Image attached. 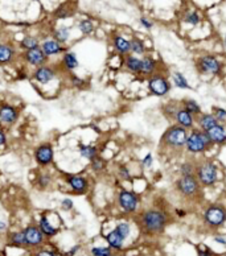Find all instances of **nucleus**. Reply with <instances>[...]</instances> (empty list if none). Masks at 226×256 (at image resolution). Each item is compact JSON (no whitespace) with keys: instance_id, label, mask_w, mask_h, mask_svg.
Masks as SVG:
<instances>
[{"instance_id":"1","label":"nucleus","mask_w":226,"mask_h":256,"mask_svg":"<svg viewBox=\"0 0 226 256\" xmlns=\"http://www.w3.org/2000/svg\"><path fill=\"white\" fill-rule=\"evenodd\" d=\"M136 223L146 235L161 234L169 223V214L158 208L147 209L136 216Z\"/></svg>"},{"instance_id":"2","label":"nucleus","mask_w":226,"mask_h":256,"mask_svg":"<svg viewBox=\"0 0 226 256\" xmlns=\"http://www.w3.org/2000/svg\"><path fill=\"white\" fill-rule=\"evenodd\" d=\"M188 135H189V131H186L178 124H172L161 136L160 146L164 147L165 149L171 150V152H180L185 148Z\"/></svg>"},{"instance_id":"3","label":"nucleus","mask_w":226,"mask_h":256,"mask_svg":"<svg viewBox=\"0 0 226 256\" xmlns=\"http://www.w3.org/2000/svg\"><path fill=\"white\" fill-rule=\"evenodd\" d=\"M195 177L201 188H212L218 182L220 172L216 164L210 160H201L196 163Z\"/></svg>"},{"instance_id":"4","label":"nucleus","mask_w":226,"mask_h":256,"mask_svg":"<svg viewBox=\"0 0 226 256\" xmlns=\"http://www.w3.org/2000/svg\"><path fill=\"white\" fill-rule=\"evenodd\" d=\"M212 146V140L208 132H204L199 128H193L186 139L185 149L191 155H200V153L206 152Z\"/></svg>"},{"instance_id":"5","label":"nucleus","mask_w":226,"mask_h":256,"mask_svg":"<svg viewBox=\"0 0 226 256\" xmlns=\"http://www.w3.org/2000/svg\"><path fill=\"white\" fill-rule=\"evenodd\" d=\"M203 223L206 229L217 230L226 223V208L220 203H212L203 213Z\"/></svg>"},{"instance_id":"6","label":"nucleus","mask_w":226,"mask_h":256,"mask_svg":"<svg viewBox=\"0 0 226 256\" xmlns=\"http://www.w3.org/2000/svg\"><path fill=\"white\" fill-rule=\"evenodd\" d=\"M175 189L185 199H196L201 194V185L195 176H180L175 181Z\"/></svg>"},{"instance_id":"7","label":"nucleus","mask_w":226,"mask_h":256,"mask_svg":"<svg viewBox=\"0 0 226 256\" xmlns=\"http://www.w3.org/2000/svg\"><path fill=\"white\" fill-rule=\"evenodd\" d=\"M196 69L200 74L218 75L222 71V64L217 57L205 54L196 60Z\"/></svg>"},{"instance_id":"8","label":"nucleus","mask_w":226,"mask_h":256,"mask_svg":"<svg viewBox=\"0 0 226 256\" xmlns=\"http://www.w3.org/2000/svg\"><path fill=\"white\" fill-rule=\"evenodd\" d=\"M148 90L156 97H165L171 91V82L165 75L156 73L148 80Z\"/></svg>"},{"instance_id":"9","label":"nucleus","mask_w":226,"mask_h":256,"mask_svg":"<svg viewBox=\"0 0 226 256\" xmlns=\"http://www.w3.org/2000/svg\"><path fill=\"white\" fill-rule=\"evenodd\" d=\"M118 205L126 213H135L139 208V197L130 190H120L118 194Z\"/></svg>"},{"instance_id":"10","label":"nucleus","mask_w":226,"mask_h":256,"mask_svg":"<svg viewBox=\"0 0 226 256\" xmlns=\"http://www.w3.org/2000/svg\"><path fill=\"white\" fill-rule=\"evenodd\" d=\"M25 238V247H39L44 242V235L39 229V226H28L23 230Z\"/></svg>"},{"instance_id":"11","label":"nucleus","mask_w":226,"mask_h":256,"mask_svg":"<svg viewBox=\"0 0 226 256\" xmlns=\"http://www.w3.org/2000/svg\"><path fill=\"white\" fill-rule=\"evenodd\" d=\"M173 120L176 122L175 124H178V126L182 127L184 129H186V131L193 129V127H195V116L189 114L186 110H184L182 107L179 108Z\"/></svg>"},{"instance_id":"12","label":"nucleus","mask_w":226,"mask_h":256,"mask_svg":"<svg viewBox=\"0 0 226 256\" xmlns=\"http://www.w3.org/2000/svg\"><path fill=\"white\" fill-rule=\"evenodd\" d=\"M35 159L40 165H48L53 161V148L50 144H43L35 152Z\"/></svg>"},{"instance_id":"13","label":"nucleus","mask_w":226,"mask_h":256,"mask_svg":"<svg viewBox=\"0 0 226 256\" xmlns=\"http://www.w3.org/2000/svg\"><path fill=\"white\" fill-rule=\"evenodd\" d=\"M24 58L25 61L32 65V66H43V64L46 61V56L44 54V52L41 50L40 46H37L35 49H31V50H27L25 54H24Z\"/></svg>"},{"instance_id":"14","label":"nucleus","mask_w":226,"mask_h":256,"mask_svg":"<svg viewBox=\"0 0 226 256\" xmlns=\"http://www.w3.org/2000/svg\"><path fill=\"white\" fill-rule=\"evenodd\" d=\"M196 123L199 126V129L208 132L210 131L213 127H216L217 124H220L217 122V119L214 118V115L209 114V112H203L196 118Z\"/></svg>"},{"instance_id":"15","label":"nucleus","mask_w":226,"mask_h":256,"mask_svg":"<svg viewBox=\"0 0 226 256\" xmlns=\"http://www.w3.org/2000/svg\"><path fill=\"white\" fill-rule=\"evenodd\" d=\"M208 135L212 140L213 146H225L226 144V126L217 124L208 131Z\"/></svg>"},{"instance_id":"16","label":"nucleus","mask_w":226,"mask_h":256,"mask_svg":"<svg viewBox=\"0 0 226 256\" xmlns=\"http://www.w3.org/2000/svg\"><path fill=\"white\" fill-rule=\"evenodd\" d=\"M19 118L18 110L11 105L0 106V120L5 124H14Z\"/></svg>"},{"instance_id":"17","label":"nucleus","mask_w":226,"mask_h":256,"mask_svg":"<svg viewBox=\"0 0 226 256\" xmlns=\"http://www.w3.org/2000/svg\"><path fill=\"white\" fill-rule=\"evenodd\" d=\"M68 184L71 188V190L74 192V193H78V194H82L85 193L88 188H89V182L88 180L85 178V177L81 176H69L68 177Z\"/></svg>"},{"instance_id":"18","label":"nucleus","mask_w":226,"mask_h":256,"mask_svg":"<svg viewBox=\"0 0 226 256\" xmlns=\"http://www.w3.org/2000/svg\"><path fill=\"white\" fill-rule=\"evenodd\" d=\"M35 80L41 85L49 84L50 81H53L56 78V71L49 66H41L35 71Z\"/></svg>"},{"instance_id":"19","label":"nucleus","mask_w":226,"mask_h":256,"mask_svg":"<svg viewBox=\"0 0 226 256\" xmlns=\"http://www.w3.org/2000/svg\"><path fill=\"white\" fill-rule=\"evenodd\" d=\"M156 70H158V61L150 56H144L142 58V74L151 77L156 74Z\"/></svg>"},{"instance_id":"20","label":"nucleus","mask_w":226,"mask_h":256,"mask_svg":"<svg viewBox=\"0 0 226 256\" xmlns=\"http://www.w3.org/2000/svg\"><path fill=\"white\" fill-rule=\"evenodd\" d=\"M106 240L107 243H109V247H110L111 250L120 251V250L123 248L124 239L116 233L115 230H113V231H110V233L106 235Z\"/></svg>"},{"instance_id":"21","label":"nucleus","mask_w":226,"mask_h":256,"mask_svg":"<svg viewBox=\"0 0 226 256\" xmlns=\"http://www.w3.org/2000/svg\"><path fill=\"white\" fill-rule=\"evenodd\" d=\"M124 66L134 74H142V58L135 56H127L124 60Z\"/></svg>"},{"instance_id":"22","label":"nucleus","mask_w":226,"mask_h":256,"mask_svg":"<svg viewBox=\"0 0 226 256\" xmlns=\"http://www.w3.org/2000/svg\"><path fill=\"white\" fill-rule=\"evenodd\" d=\"M41 50L44 52L45 56H54V54L61 53L64 48L56 40H46L41 45Z\"/></svg>"},{"instance_id":"23","label":"nucleus","mask_w":226,"mask_h":256,"mask_svg":"<svg viewBox=\"0 0 226 256\" xmlns=\"http://www.w3.org/2000/svg\"><path fill=\"white\" fill-rule=\"evenodd\" d=\"M15 49L11 45L0 44V65L8 64L14 60Z\"/></svg>"},{"instance_id":"24","label":"nucleus","mask_w":226,"mask_h":256,"mask_svg":"<svg viewBox=\"0 0 226 256\" xmlns=\"http://www.w3.org/2000/svg\"><path fill=\"white\" fill-rule=\"evenodd\" d=\"M181 107L184 110L188 111L191 115L196 116V118H197L200 114H203V111H201V107H200L199 103H197L195 99H191V98L184 99V101L181 102Z\"/></svg>"},{"instance_id":"25","label":"nucleus","mask_w":226,"mask_h":256,"mask_svg":"<svg viewBox=\"0 0 226 256\" xmlns=\"http://www.w3.org/2000/svg\"><path fill=\"white\" fill-rule=\"evenodd\" d=\"M39 229L43 233L44 236H53L57 234V229L50 225V222L48 221V218L45 215H43L40 218V223H39Z\"/></svg>"},{"instance_id":"26","label":"nucleus","mask_w":226,"mask_h":256,"mask_svg":"<svg viewBox=\"0 0 226 256\" xmlns=\"http://www.w3.org/2000/svg\"><path fill=\"white\" fill-rule=\"evenodd\" d=\"M130 52H133L135 54V57L136 56H144L146 54V45L140 39L134 37L130 40Z\"/></svg>"},{"instance_id":"27","label":"nucleus","mask_w":226,"mask_h":256,"mask_svg":"<svg viewBox=\"0 0 226 256\" xmlns=\"http://www.w3.org/2000/svg\"><path fill=\"white\" fill-rule=\"evenodd\" d=\"M196 171V161L195 160H185L184 163L180 164L179 167V173L180 176H195Z\"/></svg>"},{"instance_id":"28","label":"nucleus","mask_w":226,"mask_h":256,"mask_svg":"<svg viewBox=\"0 0 226 256\" xmlns=\"http://www.w3.org/2000/svg\"><path fill=\"white\" fill-rule=\"evenodd\" d=\"M114 48L116 52L120 54H129L130 53V41L126 40L122 36H115L114 37Z\"/></svg>"},{"instance_id":"29","label":"nucleus","mask_w":226,"mask_h":256,"mask_svg":"<svg viewBox=\"0 0 226 256\" xmlns=\"http://www.w3.org/2000/svg\"><path fill=\"white\" fill-rule=\"evenodd\" d=\"M182 21L189 24L192 27H197L201 22V16H200V14L196 9H191V11H186L185 14H184Z\"/></svg>"},{"instance_id":"30","label":"nucleus","mask_w":226,"mask_h":256,"mask_svg":"<svg viewBox=\"0 0 226 256\" xmlns=\"http://www.w3.org/2000/svg\"><path fill=\"white\" fill-rule=\"evenodd\" d=\"M172 81L176 87L184 88V90H189V88H191V85L188 84L186 77L182 74V73H180V71H173Z\"/></svg>"},{"instance_id":"31","label":"nucleus","mask_w":226,"mask_h":256,"mask_svg":"<svg viewBox=\"0 0 226 256\" xmlns=\"http://www.w3.org/2000/svg\"><path fill=\"white\" fill-rule=\"evenodd\" d=\"M8 243L16 247H25V238L23 231H15L8 235Z\"/></svg>"},{"instance_id":"32","label":"nucleus","mask_w":226,"mask_h":256,"mask_svg":"<svg viewBox=\"0 0 226 256\" xmlns=\"http://www.w3.org/2000/svg\"><path fill=\"white\" fill-rule=\"evenodd\" d=\"M80 153L85 159H89L90 161L98 156V149L93 146H80Z\"/></svg>"},{"instance_id":"33","label":"nucleus","mask_w":226,"mask_h":256,"mask_svg":"<svg viewBox=\"0 0 226 256\" xmlns=\"http://www.w3.org/2000/svg\"><path fill=\"white\" fill-rule=\"evenodd\" d=\"M64 65L67 66L68 70H73L78 66V60L74 53H67L64 56Z\"/></svg>"},{"instance_id":"34","label":"nucleus","mask_w":226,"mask_h":256,"mask_svg":"<svg viewBox=\"0 0 226 256\" xmlns=\"http://www.w3.org/2000/svg\"><path fill=\"white\" fill-rule=\"evenodd\" d=\"M114 230H115L116 233H118L124 240L129 238L130 234H131V227H130V225L127 222H120V223H118V225L115 226V229Z\"/></svg>"},{"instance_id":"35","label":"nucleus","mask_w":226,"mask_h":256,"mask_svg":"<svg viewBox=\"0 0 226 256\" xmlns=\"http://www.w3.org/2000/svg\"><path fill=\"white\" fill-rule=\"evenodd\" d=\"M69 35H70V29H69V28H60V29H57V31L54 32V40L57 41L58 44H60V43H65V41H68V39H69Z\"/></svg>"},{"instance_id":"36","label":"nucleus","mask_w":226,"mask_h":256,"mask_svg":"<svg viewBox=\"0 0 226 256\" xmlns=\"http://www.w3.org/2000/svg\"><path fill=\"white\" fill-rule=\"evenodd\" d=\"M20 45H22V48L31 50V49H35L39 46V41H37V39H35V37H32V36H27V37L23 39Z\"/></svg>"},{"instance_id":"37","label":"nucleus","mask_w":226,"mask_h":256,"mask_svg":"<svg viewBox=\"0 0 226 256\" xmlns=\"http://www.w3.org/2000/svg\"><path fill=\"white\" fill-rule=\"evenodd\" d=\"M180 105L178 103H175V102H169L168 105H165L164 106V114L168 116L169 119H175V115L178 112V110L180 108Z\"/></svg>"},{"instance_id":"38","label":"nucleus","mask_w":226,"mask_h":256,"mask_svg":"<svg viewBox=\"0 0 226 256\" xmlns=\"http://www.w3.org/2000/svg\"><path fill=\"white\" fill-rule=\"evenodd\" d=\"M212 114L214 115V118L217 119L218 123L226 126V110L225 108H222V107H214V108H213Z\"/></svg>"},{"instance_id":"39","label":"nucleus","mask_w":226,"mask_h":256,"mask_svg":"<svg viewBox=\"0 0 226 256\" xmlns=\"http://www.w3.org/2000/svg\"><path fill=\"white\" fill-rule=\"evenodd\" d=\"M91 256H113V250L110 247H93L90 251Z\"/></svg>"},{"instance_id":"40","label":"nucleus","mask_w":226,"mask_h":256,"mask_svg":"<svg viewBox=\"0 0 226 256\" xmlns=\"http://www.w3.org/2000/svg\"><path fill=\"white\" fill-rule=\"evenodd\" d=\"M80 31L84 35H90L94 31V24L90 20H82L80 22Z\"/></svg>"},{"instance_id":"41","label":"nucleus","mask_w":226,"mask_h":256,"mask_svg":"<svg viewBox=\"0 0 226 256\" xmlns=\"http://www.w3.org/2000/svg\"><path fill=\"white\" fill-rule=\"evenodd\" d=\"M105 165H106L105 160L101 159L99 156H97V157H94V159L91 160V168H93L95 172H99V171H102V169L105 168Z\"/></svg>"},{"instance_id":"42","label":"nucleus","mask_w":226,"mask_h":256,"mask_svg":"<svg viewBox=\"0 0 226 256\" xmlns=\"http://www.w3.org/2000/svg\"><path fill=\"white\" fill-rule=\"evenodd\" d=\"M197 256H214V252L208 246L200 244L199 247H197Z\"/></svg>"},{"instance_id":"43","label":"nucleus","mask_w":226,"mask_h":256,"mask_svg":"<svg viewBox=\"0 0 226 256\" xmlns=\"http://www.w3.org/2000/svg\"><path fill=\"white\" fill-rule=\"evenodd\" d=\"M118 173H119V177L122 180H129V181L131 180V174H130V171L127 169V167H124V165L119 167Z\"/></svg>"},{"instance_id":"44","label":"nucleus","mask_w":226,"mask_h":256,"mask_svg":"<svg viewBox=\"0 0 226 256\" xmlns=\"http://www.w3.org/2000/svg\"><path fill=\"white\" fill-rule=\"evenodd\" d=\"M139 22H140V24H142V27H144L146 29H151V28L154 27V21L150 20L148 18H146V16H142V18L139 19Z\"/></svg>"},{"instance_id":"45","label":"nucleus","mask_w":226,"mask_h":256,"mask_svg":"<svg viewBox=\"0 0 226 256\" xmlns=\"http://www.w3.org/2000/svg\"><path fill=\"white\" fill-rule=\"evenodd\" d=\"M152 164H154V157H152L151 153H147V155L144 156V159L142 160V165L144 168H150Z\"/></svg>"},{"instance_id":"46","label":"nucleus","mask_w":226,"mask_h":256,"mask_svg":"<svg viewBox=\"0 0 226 256\" xmlns=\"http://www.w3.org/2000/svg\"><path fill=\"white\" fill-rule=\"evenodd\" d=\"M61 206H62V209H64V210L69 212V210H71V209H73V201H71V199H69V198L62 199Z\"/></svg>"},{"instance_id":"47","label":"nucleus","mask_w":226,"mask_h":256,"mask_svg":"<svg viewBox=\"0 0 226 256\" xmlns=\"http://www.w3.org/2000/svg\"><path fill=\"white\" fill-rule=\"evenodd\" d=\"M49 182H50V177L48 176V174H41L40 177H39V185L41 186H46L49 185Z\"/></svg>"},{"instance_id":"48","label":"nucleus","mask_w":226,"mask_h":256,"mask_svg":"<svg viewBox=\"0 0 226 256\" xmlns=\"http://www.w3.org/2000/svg\"><path fill=\"white\" fill-rule=\"evenodd\" d=\"M35 256H57L56 252L50 251V250H40L35 254Z\"/></svg>"},{"instance_id":"49","label":"nucleus","mask_w":226,"mask_h":256,"mask_svg":"<svg viewBox=\"0 0 226 256\" xmlns=\"http://www.w3.org/2000/svg\"><path fill=\"white\" fill-rule=\"evenodd\" d=\"M56 16H57L58 19H65L69 16V12H68L67 9L64 8V7H60L57 12H56Z\"/></svg>"},{"instance_id":"50","label":"nucleus","mask_w":226,"mask_h":256,"mask_svg":"<svg viewBox=\"0 0 226 256\" xmlns=\"http://www.w3.org/2000/svg\"><path fill=\"white\" fill-rule=\"evenodd\" d=\"M5 143H7V137H5V133L0 129V147L5 146Z\"/></svg>"},{"instance_id":"51","label":"nucleus","mask_w":226,"mask_h":256,"mask_svg":"<svg viewBox=\"0 0 226 256\" xmlns=\"http://www.w3.org/2000/svg\"><path fill=\"white\" fill-rule=\"evenodd\" d=\"M214 242L221 244V246H226V239L224 238V236H216V238H214Z\"/></svg>"},{"instance_id":"52","label":"nucleus","mask_w":226,"mask_h":256,"mask_svg":"<svg viewBox=\"0 0 226 256\" xmlns=\"http://www.w3.org/2000/svg\"><path fill=\"white\" fill-rule=\"evenodd\" d=\"M71 82L75 86H81V85H84V81H81L78 77H71Z\"/></svg>"},{"instance_id":"53","label":"nucleus","mask_w":226,"mask_h":256,"mask_svg":"<svg viewBox=\"0 0 226 256\" xmlns=\"http://www.w3.org/2000/svg\"><path fill=\"white\" fill-rule=\"evenodd\" d=\"M78 250H80V246H75V247H73L70 250V251L68 252V256H73V255H75V254H77V251H78Z\"/></svg>"},{"instance_id":"54","label":"nucleus","mask_w":226,"mask_h":256,"mask_svg":"<svg viewBox=\"0 0 226 256\" xmlns=\"http://www.w3.org/2000/svg\"><path fill=\"white\" fill-rule=\"evenodd\" d=\"M7 230V225L4 222H0V231H5Z\"/></svg>"},{"instance_id":"55","label":"nucleus","mask_w":226,"mask_h":256,"mask_svg":"<svg viewBox=\"0 0 226 256\" xmlns=\"http://www.w3.org/2000/svg\"><path fill=\"white\" fill-rule=\"evenodd\" d=\"M225 46H226V33H225Z\"/></svg>"},{"instance_id":"56","label":"nucleus","mask_w":226,"mask_h":256,"mask_svg":"<svg viewBox=\"0 0 226 256\" xmlns=\"http://www.w3.org/2000/svg\"><path fill=\"white\" fill-rule=\"evenodd\" d=\"M113 256H115V255H113Z\"/></svg>"}]
</instances>
